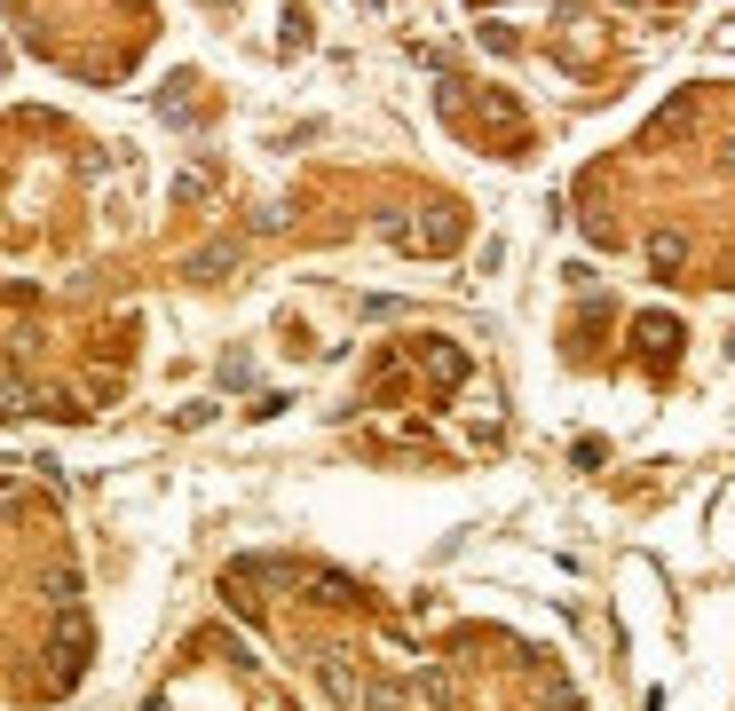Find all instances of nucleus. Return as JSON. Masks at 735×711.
<instances>
[{"label":"nucleus","instance_id":"nucleus-1","mask_svg":"<svg viewBox=\"0 0 735 711\" xmlns=\"http://www.w3.org/2000/svg\"><path fill=\"white\" fill-rule=\"evenodd\" d=\"M87 649H95V632L80 608H56V640H48V664H56V688H72L80 672H87Z\"/></svg>","mask_w":735,"mask_h":711},{"label":"nucleus","instance_id":"nucleus-2","mask_svg":"<svg viewBox=\"0 0 735 711\" xmlns=\"http://www.w3.org/2000/svg\"><path fill=\"white\" fill-rule=\"evenodd\" d=\"M632 341H641V348H649V356L664 364V356H673V348H680V324H673V317H664V309H649L641 324H632Z\"/></svg>","mask_w":735,"mask_h":711},{"label":"nucleus","instance_id":"nucleus-3","mask_svg":"<svg viewBox=\"0 0 735 711\" xmlns=\"http://www.w3.org/2000/svg\"><path fill=\"white\" fill-rule=\"evenodd\" d=\"M300 585H309V593H317L324 608H356V601H364V593H356L348 578H332V569H300Z\"/></svg>","mask_w":735,"mask_h":711},{"label":"nucleus","instance_id":"nucleus-4","mask_svg":"<svg viewBox=\"0 0 735 711\" xmlns=\"http://www.w3.org/2000/svg\"><path fill=\"white\" fill-rule=\"evenodd\" d=\"M229 269H238V246H229V237H222V246H206V253H190V277H198V285L229 277Z\"/></svg>","mask_w":735,"mask_h":711},{"label":"nucleus","instance_id":"nucleus-5","mask_svg":"<svg viewBox=\"0 0 735 711\" xmlns=\"http://www.w3.org/2000/svg\"><path fill=\"white\" fill-rule=\"evenodd\" d=\"M427 364H436V388H459V380H466V356H459L451 341H427Z\"/></svg>","mask_w":735,"mask_h":711},{"label":"nucleus","instance_id":"nucleus-6","mask_svg":"<svg viewBox=\"0 0 735 711\" xmlns=\"http://www.w3.org/2000/svg\"><path fill=\"white\" fill-rule=\"evenodd\" d=\"M649 261L664 269V277H673V269L688 261V237H680V229H656V237H649Z\"/></svg>","mask_w":735,"mask_h":711},{"label":"nucleus","instance_id":"nucleus-7","mask_svg":"<svg viewBox=\"0 0 735 711\" xmlns=\"http://www.w3.org/2000/svg\"><path fill=\"white\" fill-rule=\"evenodd\" d=\"M48 601H56V608H80V569H72V561L48 569Z\"/></svg>","mask_w":735,"mask_h":711},{"label":"nucleus","instance_id":"nucleus-8","mask_svg":"<svg viewBox=\"0 0 735 711\" xmlns=\"http://www.w3.org/2000/svg\"><path fill=\"white\" fill-rule=\"evenodd\" d=\"M317 680H324L332 696H341V703H356V680H348V672H341V656H317Z\"/></svg>","mask_w":735,"mask_h":711},{"label":"nucleus","instance_id":"nucleus-9","mask_svg":"<svg viewBox=\"0 0 735 711\" xmlns=\"http://www.w3.org/2000/svg\"><path fill=\"white\" fill-rule=\"evenodd\" d=\"M364 711H404V688H395V680H372V688H364Z\"/></svg>","mask_w":735,"mask_h":711}]
</instances>
